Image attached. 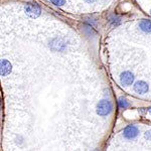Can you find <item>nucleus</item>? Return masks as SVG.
Here are the masks:
<instances>
[{
    "label": "nucleus",
    "mask_w": 151,
    "mask_h": 151,
    "mask_svg": "<svg viewBox=\"0 0 151 151\" xmlns=\"http://www.w3.org/2000/svg\"><path fill=\"white\" fill-rule=\"evenodd\" d=\"M112 109V103L109 100H101L97 105V114L100 116H107L111 113Z\"/></svg>",
    "instance_id": "nucleus-1"
},
{
    "label": "nucleus",
    "mask_w": 151,
    "mask_h": 151,
    "mask_svg": "<svg viewBox=\"0 0 151 151\" xmlns=\"http://www.w3.org/2000/svg\"><path fill=\"white\" fill-rule=\"evenodd\" d=\"M50 2L57 6H62L65 3V0H50Z\"/></svg>",
    "instance_id": "nucleus-9"
},
{
    "label": "nucleus",
    "mask_w": 151,
    "mask_h": 151,
    "mask_svg": "<svg viewBox=\"0 0 151 151\" xmlns=\"http://www.w3.org/2000/svg\"><path fill=\"white\" fill-rule=\"evenodd\" d=\"M111 22L113 24H119L120 23V18H117V17H112L111 18Z\"/></svg>",
    "instance_id": "nucleus-10"
},
{
    "label": "nucleus",
    "mask_w": 151,
    "mask_h": 151,
    "mask_svg": "<svg viewBox=\"0 0 151 151\" xmlns=\"http://www.w3.org/2000/svg\"><path fill=\"white\" fill-rule=\"evenodd\" d=\"M150 13H151V10H150Z\"/></svg>",
    "instance_id": "nucleus-14"
},
{
    "label": "nucleus",
    "mask_w": 151,
    "mask_h": 151,
    "mask_svg": "<svg viewBox=\"0 0 151 151\" xmlns=\"http://www.w3.org/2000/svg\"><path fill=\"white\" fill-rule=\"evenodd\" d=\"M24 10H25V13L27 14L29 17L31 18H36L38 15L40 14V7L36 4H26L25 7H24Z\"/></svg>",
    "instance_id": "nucleus-3"
},
{
    "label": "nucleus",
    "mask_w": 151,
    "mask_h": 151,
    "mask_svg": "<svg viewBox=\"0 0 151 151\" xmlns=\"http://www.w3.org/2000/svg\"><path fill=\"white\" fill-rule=\"evenodd\" d=\"M123 135L126 139L128 140H134L139 135V129L134 125H129L123 130Z\"/></svg>",
    "instance_id": "nucleus-2"
},
{
    "label": "nucleus",
    "mask_w": 151,
    "mask_h": 151,
    "mask_svg": "<svg viewBox=\"0 0 151 151\" xmlns=\"http://www.w3.org/2000/svg\"><path fill=\"white\" fill-rule=\"evenodd\" d=\"M86 2H88V3H93V2H95L96 0H85Z\"/></svg>",
    "instance_id": "nucleus-12"
},
{
    "label": "nucleus",
    "mask_w": 151,
    "mask_h": 151,
    "mask_svg": "<svg viewBox=\"0 0 151 151\" xmlns=\"http://www.w3.org/2000/svg\"><path fill=\"white\" fill-rule=\"evenodd\" d=\"M148 85L144 81H138L134 85V91L138 94H145L148 91Z\"/></svg>",
    "instance_id": "nucleus-5"
},
{
    "label": "nucleus",
    "mask_w": 151,
    "mask_h": 151,
    "mask_svg": "<svg viewBox=\"0 0 151 151\" xmlns=\"http://www.w3.org/2000/svg\"><path fill=\"white\" fill-rule=\"evenodd\" d=\"M139 27L142 31L144 32H147V33H150L151 32V20H141L140 23H139Z\"/></svg>",
    "instance_id": "nucleus-7"
},
{
    "label": "nucleus",
    "mask_w": 151,
    "mask_h": 151,
    "mask_svg": "<svg viewBox=\"0 0 151 151\" xmlns=\"http://www.w3.org/2000/svg\"><path fill=\"white\" fill-rule=\"evenodd\" d=\"M134 81V76L131 72H123L120 75V83L125 87L130 86Z\"/></svg>",
    "instance_id": "nucleus-4"
},
{
    "label": "nucleus",
    "mask_w": 151,
    "mask_h": 151,
    "mask_svg": "<svg viewBox=\"0 0 151 151\" xmlns=\"http://www.w3.org/2000/svg\"><path fill=\"white\" fill-rule=\"evenodd\" d=\"M11 72V65L8 60H1V76H6Z\"/></svg>",
    "instance_id": "nucleus-6"
},
{
    "label": "nucleus",
    "mask_w": 151,
    "mask_h": 151,
    "mask_svg": "<svg viewBox=\"0 0 151 151\" xmlns=\"http://www.w3.org/2000/svg\"><path fill=\"white\" fill-rule=\"evenodd\" d=\"M145 137L147 138L148 140H150V141H151V130L146 131V133H145Z\"/></svg>",
    "instance_id": "nucleus-11"
},
{
    "label": "nucleus",
    "mask_w": 151,
    "mask_h": 151,
    "mask_svg": "<svg viewBox=\"0 0 151 151\" xmlns=\"http://www.w3.org/2000/svg\"><path fill=\"white\" fill-rule=\"evenodd\" d=\"M148 112H149V113L151 114V107H150V108H149V109H148Z\"/></svg>",
    "instance_id": "nucleus-13"
},
{
    "label": "nucleus",
    "mask_w": 151,
    "mask_h": 151,
    "mask_svg": "<svg viewBox=\"0 0 151 151\" xmlns=\"http://www.w3.org/2000/svg\"><path fill=\"white\" fill-rule=\"evenodd\" d=\"M118 106L120 109L125 110V109H127L128 107L130 106V104H129V102L127 101V99L124 98V97H121V98H119L118 100Z\"/></svg>",
    "instance_id": "nucleus-8"
}]
</instances>
